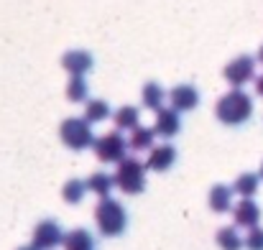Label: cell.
<instances>
[{
  "mask_svg": "<svg viewBox=\"0 0 263 250\" xmlns=\"http://www.w3.org/2000/svg\"><path fill=\"white\" fill-rule=\"evenodd\" d=\"M176 161V148L169 143H161V146H154L148 151V159H146V168L151 171H169Z\"/></svg>",
  "mask_w": 263,
  "mask_h": 250,
  "instance_id": "cell-12",
  "label": "cell"
},
{
  "mask_svg": "<svg viewBox=\"0 0 263 250\" xmlns=\"http://www.w3.org/2000/svg\"><path fill=\"white\" fill-rule=\"evenodd\" d=\"M59 136H62V143L72 151H82L95 146V133H92V125H89L85 118H67L62 125H59Z\"/></svg>",
  "mask_w": 263,
  "mask_h": 250,
  "instance_id": "cell-4",
  "label": "cell"
},
{
  "mask_svg": "<svg viewBox=\"0 0 263 250\" xmlns=\"http://www.w3.org/2000/svg\"><path fill=\"white\" fill-rule=\"evenodd\" d=\"M258 184H261V176L258 174H240L233 184V191L240 194L243 199H251L256 191H258Z\"/></svg>",
  "mask_w": 263,
  "mask_h": 250,
  "instance_id": "cell-20",
  "label": "cell"
},
{
  "mask_svg": "<svg viewBox=\"0 0 263 250\" xmlns=\"http://www.w3.org/2000/svg\"><path fill=\"white\" fill-rule=\"evenodd\" d=\"M243 245L248 250H263V227L248 230V235L243 238Z\"/></svg>",
  "mask_w": 263,
  "mask_h": 250,
  "instance_id": "cell-24",
  "label": "cell"
},
{
  "mask_svg": "<svg viewBox=\"0 0 263 250\" xmlns=\"http://www.w3.org/2000/svg\"><path fill=\"white\" fill-rule=\"evenodd\" d=\"M215 115L220 123L225 125H243L251 120L253 115V100L248 92L243 89H230L228 94H222L215 105Z\"/></svg>",
  "mask_w": 263,
  "mask_h": 250,
  "instance_id": "cell-1",
  "label": "cell"
},
{
  "mask_svg": "<svg viewBox=\"0 0 263 250\" xmlns=\"http://www.w3.org/2000/svg\"><path fill=\"white\" fill-rule=\"evenodd\" d=\"M141 100H143V107L146 110H161L164 107V100H166V92L159 82H146L143 92H141Z\"/></svg>",
  "mask_w": 263,
  "mask_h": 250,
  "instance_id": "cell-18",
  "label": "cell"
},
{
  "mask_svg": "<svg viewBox=\"0 0 263 250\" xmlns=\"http://www.w3.org/2000/svg\"><path fill=\"white\" fill-rule=\"evenodd\" d=\"M256 94H261V97H263V74L256 80Z\"/></svg>",
  "mask_w": 263,
  "mask_h": 250,
  "instance_id": "cell-25",
  "label": "cell"
},
{
  "mask_svg": "<svg viewBox=\"0 0 263 250\" xmlns=\"http://www.w3.org/2000/svg\"><path fill=\"white\" fill-rule=\"evenodd\" d=\"M233 217H235V225H238V227L253 230V227H258L261 207H258L253 199H240V202L233 207Z\"/></svg>",
  "mask_w": 263,
  "mask_h": 250,
  "instance_id": "cell-9",
  "label": "cell"
},
{
  "mask_svg": "<svg viewBox=\"0 0 263 250\" xmlns=\"http://www.w3.org/2000/svg\"><path fill=\"white\" fill-rule=\"evenodd\" d=\"M258 62L263 64V46H261V51H258Z\"/></svg>",
  "mask_w": 263,
  "mask_h": 250,
  "instance_id": "cell-26",
  "label": "cell"
},
{
  "mask_svg": "<svg viewBox=\"0 0 263 250\" xmlns=\"http://www.w3.org/2000/svg\"><path fill=\"white\" fill-rule=\"evenodd\" d=\"M112 179H115V186L123 194H130V197L141 194L146 189V164L133 159V156H128V159H123L118 164V171L112 174Z\"/></svg>",
  "mask_w": 263,
  "mask_h": 250,
  "instance_id": "cell-3",
  "label": "cell"
},
{
  "mask_svg": "<svg viewBox=\"0 0 263 250\" xmlns=\"http://www.w3.org/2000/svg\"><path fill=\"white\" fill-rule=\"evenodd\" d=\"M112 120H115V130H128V133H133L138 125H141V112H138V107H133V105H123L120 110H115L112 112Z\"/></svg>",
  "mask_w": 263,
  "mask_h": 250,
  "instance_id": "cell-14",
  "label": "cell"
},
{
  "mask_svg": "<svg viewBox=\"0 0 263 250\" xmlns=\"http://www.w3.org/2000/svg\"><path fill=\"white\" fill-rule=\"evenodd\" d=\"M261 179H263V166H261Z\"/></svg>",
  "mask_w": 263,
  "mask_h": 250,
  "instance_id": "cell-28",
  "label": "cell"
},
{
  "mask_svg": "<svg viewBox=\"0 0 263 250\" xmlns=\"http://www.w3.org/2000/svg\"><path fill=\"white\" fill-rule=\"evenodd\" d=\"M105 118H112V110L105 100H87L85 102V120L89 125L92 123H102Z\"/></svg>",
  "mask_w": 263,
  "mask_h": 250,
  "instance_id": "cell-19",
  "label": "cell"
},
{
  "mask_svg": "<svg viewBox=\"0 0 263 250\" xmlns=\"http://www.w3.org/2000/svg\"><path fill=\"white\" fill-rule=\"evenodd\" d=\"M169 102H172V107L176 112H189L199 105V92L192 84H176L169 92Z\"/></svg>",
  "mask_w": 263,
  "mask_h": 250,
  "instance_id": "cell-8",
  "label": "cell"
},
{
  "mask_svg": "<svg viewBox=\"0 0 263 250\" xmlns=\"http://www.w3.org/2000/svg\"><path fill=\"white\" fill-rule=\"evenodd\" d=\"M233 186H225V184H215L212 189H210V194H207V204H210V209L212 212H217V215H222V212H228V209H233Z\"/></svg>",
  "mask_w": 263,
  "mask_h": 250,
  "instance_id": "cell-13",
  "label": "cell"
},
{
  "mask_svg": "<svg viewBox=\"0 0 263 250\" xmlns=\"http://www.w3.org/2000/svg\"><path fill=\"white\" fill-rule=\"evenodd\" d=\"M112 186H115V179H112L110 174H105V171H95V174H89L87 191L97 194L100 199H107L110 191H112Z\"/></svg>",
  "mask_w": 263,
  "mask_h": 250,
  "instance_id": "cell-17",
  "label": "cell"
},
{
  "mask_svg": "<svg viewBox=\"0 0 263 250\" xmlns=\"http://www.w3.org/2000/svg\"><path fill=\"white\" fill-rule=\"evenodd\" d=\"M18 250H36L33 245H26V248H18Z\"/></svg>",
  "mask_w": 263,
  "mask_h": 250,
  "instance_id": "cell-27",
  "label": "cell"
},
{
  "mask_svg": "<svg viewBox=\"0 0 263 250\" xmlns=\"http://www.w3.org/2000/svg\"><path fill=\"white\" fill-rule=\"evenodd\" d=\"M95 156L97 161L102 164H120L128 151V143H125V136L120 130H110V133H102L100 138H95Z\"/></svg>",
  "mask_w": 263,
  "mask_h": 250,
  "instance_id": "cell-5",
  "label": "cell"
},
{
  "mask_svg": "<svg viewBox=\"0 0 263 250\" xmlns=\"http://www.w3.org/2000/svg\"><path fill=\"white\" fill-rule=\"evenodd\" d=\"M256 77V59L253 56H238L225 67V80L233 84L235 89H243V84H248Z\"/></svg>",
  "mask_w": 263,
  "mask_h": 250,
  "instance_id": "cell-6",
  "label": "cell"
},
{
  "mask_svg": "<svg viewBox=\"0 0 263 250\" xmlns=\"http://www.w3.org/2000/svg\"><path fill=\"white\" fill-rule=\"evenodd\" d=\"M85 191H87V181H82V179H69V181L64 184V189H62V197H64V202H69V204H80V202L85 199Z\"/></svg>",
  "mask_w": 263,
  "mask_h": 250,
  "instance_id": "cell-22",
  "label": "cell"
},
{
  "mask_svg": "<svg viewBox=\"0 0 263 250\" xmlns=\"http://www.w3.org/2000/svg\"><path fill=\"white\" fill-rule=\"evenodd\" d=\"M62 240H64L62 227H59L54 220H44V222L36 225V230H33V243H31V245L36 250H54L62 245Z\"/></svg>",
  "mask_w": 263,
  "mask_h": 250,
  "instance_id": "cell-7",
  "label": "cell"
},
{
  "mask_svg": "<svg viewBox=\"0 0 263 250\" xmlns=\"http://www.w3.org/2000/svg\"><path fill=\"white\" fill-rule=\"evenodd\" d=\"M156 136L161 138H174L176 133L181 130V115L176 112L174 107H161L156 112V123H154Z\"/></svg>",
  "mask_w": 263,
  "mask_h": 250,
  "instance_id": "cell-10",
  "label": "cell"
},
{
  "mask_svg": "<svg viewBox=\"0 0 263 250\" xmlns=\"http://www.w3.org/2000/svg\"><path fill=\"white\" fill-rule=\"evenodd\" d=\"M95 222H97V230L105 238H118L128 227V212H125V207L118 199L107 197V199H100L97 202V207H95Z\"/></svg>",
  "mask_w": 263,
  "mask_h": 250,
  "instance_id": "cell-2",
  "label": "cell"
},
{
  "mask_svg": "<svg viewBox=\"0 0 263 250\" xmlns=\"http://www.w3.org/2000/svg\"><path fill=\"white\" fill-rule=\"evenodd\" d=\"M215 240H217L220 250H240L243 248V238H240V233H238L235 227H220Z\"/></svg>",
  "mask_w": 263,
  "mask_h": 250,
  "instance_id": "cell-21",
  "label": "cell"
},
{
  "mask_svg": "<svg viewBox=\"0 0 263 250\" xmlns=\"http://www.w3.org/2000/svg\"><path fill=\"white\" fill-rule=\"evenodd\" d=\"M62 248L64 250H95V238L89 235L85 227H77V230L64 233Z\"/></svg>",
  "mask_w": 263,
  "mask_h": 250,
  "instance_id": "cell-15",
  "label": "cell"
},
{
  "mask_svg": "<svg viewBox=\"0 0 263 250\" xmlns=\"http://www.w3.org/2000/svg\"><path fill=\"white\" fill-rule=\"evenodd\" d=\"M67 97L72 102H87L89 100V87L85 82V77H72L67 84Z\"/></svg>",
  "mask_w": 263,
  "mask_h": 250,
  "instance_id": "cell-23",
  "label": "cell"
},
{
  "mask_svg": "<svg viewBox=\"0 0 263 250\" xmlns=\"http://www.w3.org/2000/svg\"><path fill=\"white\" fill-rule=\"evenodd\" d=\"M92 64H95L92 54H89V51H82V49L67 51V54L62 56V67H64L72 77H82V74H87L89 69H92Z\"/></svg>",
  "mask_w": 263,
  "mask_h": 250,
  "instance_id": "cell-11",
  "label": "cell"
},
{
  "mask_svg": "<svg viewBox=\"0 0 263 250\" xmlns=\"http://www.w3.org/2000/svg\"><path fill=\"white\" fill-rule=\"evenodd\" d=\"M154 141H156V130L138 125V128L130 133V138H128V148L143 153V151H151V148H154Z\"/></svg>",
  "mask_w": 263,
  "mask_h": 250,
  "instance_id": "cell-16",
  "label": "cell"
}]
</instances>
